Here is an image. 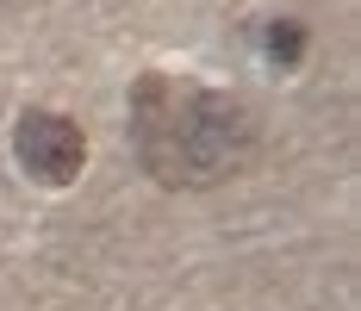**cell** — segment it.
<instances>
[{
  "label": "cell",
  "instance_id": "1",
  "mask_svg": "<svg viewBox=\"0 0 361 311\" xmlns=\"http://www.w3.org/2000/svg\"><path fill=\"white\" fill-rule=\"evenodd\" d=\"M131 143L162 187L200 193L250 169L262 125L224 87H206L193 75H144L131 87Z\"/></svg>",
  "mask_w": 361,
  "mask_h": 311
},
{
  "label": "cell",
  "instance_id": "2",
  "mask_svg": "<svg viewBox=\"0 0 361 311\" xmlns=\"http://www.w3.org/2000/svg\"><path fill=\"white\" fill-rule=\"evenodd\" d=\"M13 150H19V169L32 181H44V187H69L81 174V162H87V138L63 112H25L13 125Z\"/></svg>",
  "mask_w": 361,
  "mask_h": 311
}]
</instances>
